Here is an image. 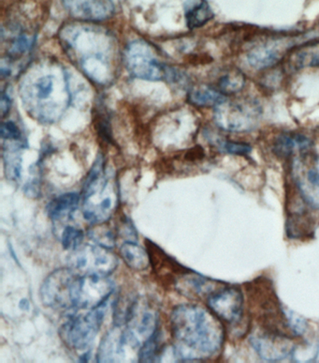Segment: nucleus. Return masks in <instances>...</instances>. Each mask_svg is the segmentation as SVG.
I'll use <instances>...</instances> for the list:
<instances>
[{"label": "nucleus", "instance_id": "nucleus-13", "mask_svg": "<svg viewBox=\"0 0 319 363\" xmlns=\"http://www.w3.org/2000/svg\"><path fill=\"white\" fill-rule=\"evenodd\" d=\"M145 245H146L148 254H149L151 266L153 267V272L165 279H173V286H175L177 280L181 276L191 272V269L182 266L174 258L168 255L161 247L156 245L152 240H145Z\"/></svg>", "mask_w": 319, "mask_h": 363}, {"label": "nucleus", "instance_id": "nucleus-29", "mask_svg": "<svg viewBox=\"0 0 319 363\" xmlns=\"http://www.w3.org/2000/svg\"><path fill=\"white\" fill-rule=\"evenodd\" d=\"M60 240L64 249L74 252L82 246L83 231L76 226L66 225L61 232Z\"/></svg>", "mask_w": 319, "mask_h": 363}, {"label": "nucleus", "instance_id": "nucleus-20", "mask_svg": "<svg viewBox=\"0 0 319 363\" xmlns=\"http://www.w3.org/2000/svg\"><path fill=\"white\" fill-rule=\"evenodd\" d=\"M104 159L101 154H98L97 159L92 165L88 175H87L85 183L83 186L82 197L83 201L89 199L98 191L103 190L107 185V181L103 177Z\"/></svg>", "mask_w": 319, "mask_h": 363}, {"label": "nucleus", "instance_id": "nucleus-38", "mask_svg": "<svg viewBox=\"0 0 319 363\" xmlns=\"http://www.w3.org/2000/svg\"><path fill=\"white\" fill-rule=\"evenodd\" d=\"M25 194L28 197H30V199H37V197L40 196V186L37 184V181H32L28 183L27 185L25 186Z\"/></svg>", "mask_w": 319, "mask_h": 363}, {"label": "nucleus", "instance_id": "nucleus-40", "mask_svg": "<svg viewBox=\"0 0 319 363\" xmlns=\"http://www.w3.org/2000/svg\"><path fill=\"white\" fill-rule=\"evenodd\" d=\"M90 356H91V352H90V350H87L85 354H83L82 356H81L80 358V362H87L89 361Z\"/></svg>", "mask_w": 319, "mask_h": 363}, {"label": "nucleus", "instance_id": "nucleus-39", "mask_svg": "<svg viewBox=\"0 0 319 363\" xmlns=\"http://www.w3.org/2000/svg\"><path fill=\"white\" fill-rule=\"evenodd\" d=\"M11 101L8 94L4 92L1 95V101H0V107H1V115L4 118L6 115L10 111Z\"/></svg>", "mask_w": 319, "mask_h": 363}, {"label": "nucleus", "instance_id": "nucleus-14", "mask_svg": "<svg viewBox=\"0 0 319 363\" xmlns=\"http://www.w3.org/2000/svg\"><path fill=\"white\" fill-rule=\"evenodd\" d=\"M285 46L280 40H267L248 51V62L252 68L263 71L274 68L283 59Z\"/></svg>", "mask_w": 319, "mask_h": 363}, {"label": "nucleus", "instance_id": "nucleus-15", "mask_svg": "<svg viewBox=\"0 0 319 363\" xmlns=\"http://www.w3.org/2000/svg\"><path fill=\"white\" fill-rule=\"evenodd\" d=\"M126 345L127 342L124 330L115 325V327L101 340L97 354V362H121L124 357Z\"/></svg>", "mask_w": 319, "mask_h": 363}, {"label": "nucleus", "instance_id": "nucleus-12", "mask_svg": "<svg viewBox=\"0 0 319 363\" xmlns=\"http://www.w3.org/2000/svg\"><path fill=\"white\" fill-rule=\"evenodd\" d=\"M62 3L74 18L83 21H104L115 11L111 0H62Z\"/></svg>", "mask_w": 319, "mask_h": 363}, {"label": "nucleus", "instance_id": "nucleus-19", "mask_svg": "<svg viewBox=\"0 0 319 363\" xmlns=\"http://www.w3.org/2000/svg\"><path fill=\"white\" fill-rule=\"evenodd\" d=\"M122 259L134 272H144L151 265L147 249L134 242H124L120 248Z\"/></svg>", "mask_w": 319, "mask_h": 363}, {"label": "nucleus", "instance_id": "nucleus-16", "mask_svg": "<svg viewBox=\"0 0 319 363\" xmlns=\"http://www.w3.org/2000/svg\"><path fill=\"white\" fill-rule=\"evenodd\" d=\"M306 204L290 206L286 219V234L290 239L303 240L314 233L315 222Z\"/></svg>", "mask_w": 319, "mask_h": 363}, {"label": "nucleus", "instance_id": "nucleus-7", "mask_svg": "<svg viewBox=\"0 0 319 363\" xmlns=\"http://www.w3.org/2000/svg\"><path fill=\"white\" fill-rule=\"evenodd\" d=\"M78 275L71 268L58 269L49 274L40 289L42 304L56 310L74 309L71 293Z\"/></svg>", "mask_w": 319, "mask_h": 363}, {"label": "nucleus", "instance_id": "nucleus-27", "mask_svg": "<svg viewBox=\"0 0 319 363\" xmlns=\"http://www.w3.org/2000/svg\"><path fill=\"white\" fill-rule=\"evenodd\" d=\"M107 223V222H106ZM106 223L93 225L87 231L89 239L97 245L105 247V248H115L116 244V234Z\"/></svg>", "mask_w": 319, "mask_h": 363}, {"label": "nucleus", "instance_id": "nucleus-3", "mask_svg": "<svg viewBox=\"0 0 319 363\" xmlns=\"http://www.w3.org/2000/svg\"><path fill=\"white\" fill-rule=\"evenodd\" d=\"M261 114L260 104L251 99L226 100L214 109V121L227 132L248 133L259 126Z\"/></svg>", "mask_w": 319, "mask_h": 363}, {"label": "nucleus", "instance_id": "nucleus-11", "mask_svg": "<svg viewBox=\"0 0 319 363\" xmlns=\"http://www.w3.org/2000/svg\"><path fill=\"white\" fill-rule=\"evenodd\" d=\"M124 330L127 345L132 347H141L146 340L158 330V313L146 304L138 301L134 312Z\"/></svg>", "mask_w": 319, "mask_h": 363}, {"label": "nucleus", "instance_id": "nucleus-8", "mask_svg": "<svg viewBox=\"0 0 319 363\" xmlns=\"http://www.w3.org/2000/svg\"><path fill=\"white\" fill-rule=\"evenodd\" d=\"M127 68L139 79L158 81L166 78V67L158 63L147 43L136 40L130 43L126 51Z\"/></svg>", "mask_w": 319, "mask_h": 363}, {"label": "nucleus", "instance_id": "nucleus-18", "mask_svg": "<svg viewBox=\"0 0 319 363\" xmlns=\"http://www.w3.org/2000/svg\"><path fill=\"white\" fill-rule=\"evenodd\" d=\"M80 200V194L76 193L64 194L52 200L46 207V211L54 223L69 222L79 208Z\"/></svg>", "mask_w": 319, "mask_h": 363}, {"label": "nucleus", "instance_id": "nucleus-34", "mask_svg": "<svg viewBox=\"0 0 319 363\" xmlns=\"http://www.w3.org/2000/svg\"><path fill=\"white\" fill-rule=\"evenodd\" d=\"M219 147L223 152L233 154V155H248L252 150L250 145L243 142L224 141L219 144Z\"/></svg>", "mask_w": 319, "mask_h": 363}, {"label": "nucleus", "instance_id": "nucleus-1", "mask_svg": "<svg viewBox=\"0 0 319 363\" xmlns=\"http://www.w3.org/2000/svg\"><path fill=\"white\" fill-rule=\"evenodd\" d=\"M174 352L179 361H206L221 350L225 339L222 321L198 305L181 304L170 315Z\"/></svg>", "mask_w": 319, "mask_h": 363}, {"label": "nucleus", "instance_id": "nucleus-36", "mask_svg": "<svg viewBox=\"0 0 319 363\" xmlns=\"http://www.w3.org/2000/svg\"><path fill=\"white\" fill-rule=\"evenodd\" d=\"M29 46H30V42L28 38L25 35H20L11 43L8 54L13 57H21L28 50Z\"/></svg>", "mask_w": 319, "mask_h": 363}, {"label": "nucleus", "instance_id": "nucleus-41", "mask_svg": "<svg viewBox=\"0 0 319 363\" xmlns=\"http://www.w3.org/2000/svg\"><path fill=\"white\" fill-rule=\"evenodd\" d=\"M19 307L21 308V309L28 310L29 303L28 300H22L20 301Z\"/></svg>", "mask_w": 319, "mask_h": 363}, {"label": "nucleus", "instance_id": "nucleus-23", "mask_svg": "<svg viewBox=\"0 0 319 363\" xmlns=\"http://www.w3.org/2000/svg\"><path fill=\"white\" fill-rule=\"evenodd\" d=\"M290 63L297 69L319 67V40L297 49L291 55Z\"/></svg>", "mask_w": 319, "mask_h": 363}, {"label": "nucleus", "instance_id": "nucleus-17", "mask_svg": "<svg viewBox=\"0 0 319 363\" xmlns=\"http://www.w3.org/2000/svg\"><path fill=\"white\" fill-rule=\"evenodd\" d=\"M312 149V142L306 135L296 133H281L274 140V152L282 159L294 157Z\"/></svg>", "mask_w": 319, "mask_h": 363}, {"label": "nucleus", "instance_id": "nucleus-21", "mask_svg": "<svg viewBox=\"0 0 319 363\" xmlns=\"http://www.w3.org/2000/svg\"><path fill=\"white\" fill-rule=\"evenodd\" d=\"M188 101L196 107H216L226 101L224 94L219 89L209 86H199L191 89L187 96Z\"/></svg>", "mask_w": 319, "mask_h": 363}, {"label": "nucleus", "instance_id": "nucleus-2", "mask_svg": "<svg viewBox=\"0 0 319 363\" xmlns=\"http://www.w3.org/2000/svg\"><path fill=\"white\" fill-rule=\"evenodd\" d=\"M106 308L107 301L85 315H69L59 329V335L66 347L74 350H89L103 326Z\"/></svg>", "mask_w": 319, "mask_h": 363}, {"label": "nucleus", "instance_id": "nucleus-6", "mask_svg": "<svg viewBox=\"0 0 319 363\" xmlns=\"http://www.w3.org/2000/svg\"><path fill=\"white\" fill-rule=\"evenodd\" d=\"M114 289V281L106 276L78 275L72 286V305L76 310L94 309L108 301Z\"/></svg>", "mask_w": 319, "mask_h": 363}, {"label": "nucleus", "instance_id": "nucleus-33", "mask_svg": "<svg viewBox=\"0 0 319 363\" xmlns=\"http://www.w3.org/2000/svg\"><path fill=\"white\" fill-rule=\"evenodd\" d=\"M117 231L119 235L126 240V242H136L138 240V233L136 231L135 226L133 225L132 220L127 216L121 218Z\"/></svg>", "mask_w": 319, "mask_h": 363}, {"label": "nucleus", "instance_id": "nucleus-28", "mask_svg": "<svg viewBox=\"0 0 319 363\" xmlns=\"http://www.w3.org/2000/svg\"><path fill=\"white\" fill-rule=\"evenodd\" d=\"M3 159H4L5 173L7 178L11 181H18L22 170V159L19 147H11L8 145V149L4 150Z\"/></svg>", "mask_w": 319, "mask_h": 363}, {"label": "nucleus", "instance_id": "nucleus-4", "mask_svg": "<svg viewBox=\"0 0 319 363\" xmlns=\"http://www.w3.org/2000/svg\"><path fill=\"white\" fill-rule=\"evenodd\" d=\"M291 176L301 199L319 211V154L311 149L293 157Z\"/></svg>", "mask_w": 319, "mask_h": 363}, {"label": "nucleus", "instance_id": "nucleus-24", "mask_svg": "<svg viewBox=\"0 0 319 363\" xmlns=\"http://www.w3.org/2000/svg\"><path fill=\"white\" fill-rule=\"evenodd\" d=\"M164 350L165 347L163 342H162L161 333L158 330L140 347L139 362L144 363L158 362L161 361Z\"/></svg>", "mask_w": 319, "mask_h": 363}, {"label": "nucleus", "instance_id": "nucleus-30", "mask_svg": "<svg viewBox=\"0 0 319 363\" xmlns=\"http://www.w3.org/2000/svg\"><path fill=\"white\" fill-rule=\"evenodd\" d=\"M285 313L290 333L294 336L303 335L308 328L306 319L290 310L285 309Z\"/></svg>", "mask_w": 319, "mask_h": 363}, {"label": "nucleus", "instance_id": "nucleus-25", "mask_svg": "<svg viewBox=\"0 0 319 363\" xmlns=\"http://www.w3.org/2000/svg\"><path fill=\"white\" fill-rule=\"evenodd\" d=\"M138 298L132 295L119 296L114 305V323L115 326H126L137 306Z\"/></svg>", "mask_w": 319, "mask_h": 363}, {"label": "nucleus", "instance_id": "nucleus-22", "mask_svg": "<svg viewBox=\"0 0 319 363\" xmlns=\"http://www.w3.org/2000/svg\"><path fill=\"white\" fill-rule=\"evenodd\" d=\"M214 16V11L206 0H199L198 3H194L185 10V20L190 30L203 27Z\"/></svg>", "mask_w": 319, "mask_h": 363}, {"label": "nucleus", "instance_id": "nucleus-35", "mask_svg": "<svg viewBox=\"0 0 319 363\" xmlns=\"http://www.w3.org/2000/svg\"><path fill=\"white\" fill-rule=\"evenodd\" d=\"M0 135L3 140L18 141L21 138V132L13 121H7L2 123Z\"/></svg>", "mask_w": 319, "mask_h": 363}, {"label": "nucleus", "instance_id": "nucleus-32", "mask_svg": "<svg viewBox=\"0 0 319 363\" xmlns=\"http://www.w3.org/2000/svg\"><path fill=\"white\" fill-rule=\"evenodd\" d=\"M54 89V78L51 75L43 77L37 79L35 84V91L39 100H46L50 97Z\"/></svg>", "mask_w": 319, "mask_h": 363}, {"label": "nucleus", "instance_id": "nucleus-10", "mask_svg": "<svg viewBox=\"0 0 319 363\" xmlns=\"http://www.w3.org/2000/svg\"><path fill=\"white\" fill-rule=\"evenodd\" d=\"M250 344L260 358L268 362L286 358L295 347L289 335L263 329L252 334Z\"/></svg>", "mask_w": 319, "mask_h": 363}, {"label": "nucleus", "instance_id": "nucleus-37", "mask_svg": "<svg viewBox=\"0 0 319 363\" xmlns=\"http://www.w3.org/2000/svg\"><path fill=\"white\" fill-rule=\"evenodd\" d=\"M97 130L98 135L104 141L112 143V130L109 122L106 118H98L97 121Z\"/></svg>", "mask_w": 319, "mask_h": 363}, {"label": "nucleus", "instance_id": "nucleus-5", "mask_svg": "<svg viewBox=\"0 0 319 363\" xmlns=\"http://www.w3.org/2000/svg\"><path fill=\"white\" fill-rule=\"evenodd\" d=\"M71 268L79 275L108 276L117 269L118 258L111 249L97 245L81 246L69 255Z\"/></svg>", "mask_w": 319, "mask_h": 363}, {"label": "nucleus", "instance_id": "nucleus-9", "mask_svg": "<svg viewBox=\"0 0 319 363\" xmlns=\"http://www.w3.org/2000/svg\"><path fill=\"white\" fill-rule=\"evenodd\" d=\"M207 306L224 323L239 325L243 316V295L237 286H221L207 297Z\"/></svg>", "mask_w": 319, "mask_h": 363}, {"label": "nucleus", "instance_id": "nucleus-26", "mask_svg": "<svg viewBox=\"0 0 319 363\" xmlns=\"http://www.w3.org/2000/svg\"><path fill=\"white\" fill-rule=\"evenodd\" d=\"M245 85V75L239 69H228L219 80V91L224 95L236 94Z\"/></svg>", "mask_w": 319, "mask_h": 363}, {"label": "nucleus", "instance_id": "nucleus-31", "mask_svg": "<svg viewBox=\"0 0 319 363\" xmlns=\"http://www.w3.org/2000/svg\"><path fill=\"white\" fill-rule=\"evenodd\" d=\"M318 345L306 344L301 347H295L291 355L298 362H307L312 361L318 355Z\"/></svg>", "mask_w": 319, "mask_h": 363}]
</instances>
